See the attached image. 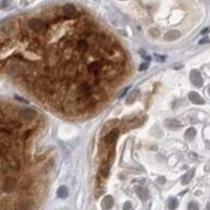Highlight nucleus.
I'll use <instances>...</instances> for the list:
<instances>
[{
  "mask_svg": "<svg viewBox=\"0 0 210 210\" xmlns=\"http://www.w3.org/2000/svg\"><path fill=\"white\" fill-rule=\"evenodd\" d=\"M16 188H17V181L15 178H13V177H7L4 180L3 184H2V189H3L4 192L12 193V192H14V191L16 190Z\"/></svg>",
  "mask_w": 210,
  "mask_h": 210,
  "instance_id": "f257e3e1",
  "label": "nucleus"
},
{
  "mask_svg": "<svg viewBox=\"0 0 210 210\" xmlns=\"http://www.w3.org/2000/svg\"><path fill=\"white\" fill-rule=\"evenodd\" d=\"M27 26L34 32H41L45 27V22L40 18H33L27 22Z\"/></svg>",
  "mask_w": 210,
  "mask_h": 210,
  "instance_id": "f03ea898",
  "label": "nucleus"
},
{
  "mask_svg": "<svg viewBox=\"0 0 210 210\" xmlns=\"http://www.w3.org/2000/svg\"><path fill=\"white\" fill-rule=\"evenodd\" d=\"M35 207V202L31 199H23L16 204V210H33Z\"/></svg>",
  "mask_w": 210,
  "mask_h": 210,
  "instance_id": "7ed1b4c3",
  "label": "nucleus"
},
{
  "mask_svg": "<svg viewBox=\"0 0 210 210\" xmlns=\"http://www.w3.org/2000/svg\"><path fill=\"white\" fill-rule=\"evenodd\" d=\"M19 117L22 120L29 121V120L35 119L37 117V113L32 108H21L19 111Z\"/></svg>",
  "mask_w": 210,
  "mask_h": 210,
  "instance_id": "20e7f679",
  "label": "nucleus"
},
{
  "mask_svg": "<svg viewBox=\"0 0 210 210\" xmlns=\"http://www.w3.org/2000/svg\"><path fill=\"white\" fill-rule=\"evenodd\" d=\"M190 80L192 82V84L195 85L197 87H202L203 86V79H202V76H201L199 71H195V69L191 71Z\"/></svg>",
  "mask_w": 210,
  "mask_h": 210,
  "instance_id": "39448f33",
  "label": "nucleus"
},
{
  "mask_svg": "<svg viewBox=\"0 0 210 210\" xmlns=\"http://www.w3.org/2000/svg\"><path fill=\"white\" fill-rule=\"evenodd\" d=\"M7 73H9V75L13 76V77H18V76H21L23 74V68L18 63H14V64L10 65Z\"/></svg>",
  "mask_w": 210,
  "mask_h": 210,
  "instance_id": "423d86ee",
  "label": "nucleus"
},
{
  "mask_svg": "<svg viewBox=\"0 0 210 210\" xmlns=\"http://www.w3.org/2000/svg\"><path fill=\"white\" fill-rule=\"evenodd\" d=\"M102 63L100 61H93L87 66V71L91 75H98L102 69Z\"/></svg>",
  "mask_w": 210,
  "mask_h": 210,
  "instance_id": "0eeeda50",
  "label": "nucleus"
},
{
  "mask_svg": "<svg viewBox=\"0 0 210 210\" xmlns=\"http://www.w3.org/2000/svg\"><path fill=\"white\" fill-rule=\"evenodd\" d=\"M188 99L190 100L191 103L195 104V105H203V104H205V100L195 91H190L189 95H188Z\"/></svg>",
  "mask_w": 210,
  "mask_h": 210,
  "instance_id": "6e6552de",
  "label": "nucleus"
},
{
  "mask_svg": "<svg viewBox=\"0 0 210 210\" xmlns=\"http://www.w3.org/2000/svg\"><path fill=\"white\" fill-rule=\"evenodd\" d=\"M118 136H119V129H113L104 137V142L106 144L111 145L116 142V140L118 139Z\"/></svg>",
  "mask_w": 210,
  "mask_h": 210,
  "instance_id": "1a4fd4ad",
  "label": "nucleus"
},
{
  "mask_svg": "<svg viewBox=\"0 0 210 210\" xmlns=\"http://www.w3.org/2000/svg\"><path fill=\"white\" fill-rule=\"evenodd\" d=\"M76 11L77 10H76L75 5L71 3H66L63 5V7H62V12L64 13L66 19H67V18H71V16H74L75 14H76Z\"/></svg>",
  "mask_w": 210,
  "mask_h": 210,
  "instance_id": "9d476101",
  "label": "nucleus"
},
{
  "mask_svg": "<svg viewBox=\"0 0 210 210\" xmlns=\"http://www.w3.org/2000/svg\"><path fill=\"white\" fill-rule=\"evenodd\" d=\"M113 206V197L111 195H106L101 202V207L103 210H109Z\"/></svg>",
  "mask_w": 210,
  "mask_h": 210,
  "instance_id": "9b49d317",
  "label": "nucleus"
},
{
  "mask_svg": "<svg viewBox=\"0 0 210 210\" xmlns=\"http://www.w3.org/2000/svg\"><path fill=\"white\" fill-rule=\"evenodd\" d=\"M181 36V33L177 31V29H172V31H169L168 33H166L164 36V40L166 41H175L177 39L180 38Z\"/></svg>",
  "mask_w": 210,
  "mask_h": 210,
  "instance_id": "f8f14e48",
  "label": "nucleus"
},
{
  "mask_svg": "<svg viewBox=\"0 0 210 210\" xmlns=\"http://www.w3.org/2000/svg\"><path fill=\"white\" fill-rule=\"evenodd\" d=\"M87 49H88V43L86 40H84V39L78 40L77 43H76V51H77V52L83 54V53H85Z\"/></svg>",
  "mask_w": 210,
  "mask_h": 210,
  "instance_id": "ddd939ff",
  "label": "nucleus"
},
{
  "mask_svg": "<svg viewBox=\"0 0 210 210\" xmlns=\"http://www.w3.org/2000/svg\"><path fill=\"white\" fill-rule=\"evenodd\" d=\"M32 184H33L32 179L24 178L22 181L20 182V184H19V190L20 191H25V190H27V189H29V188L32 187Z\"/></svg>",
  "mask_w": 210,
  "mask_h": 210,
  "instance_id": "4468645a",
  "label": "nucleus"
},
{
  "mask_svg": "<svg viewBox=\"0 0 210 210\" xmlns=\"http://www.w3.org/2000/svg\"><path fill=\"white\" fill-rule=\"evenodd\" d=\"M165 125L167 126L169 129H177L179 127H182V124L179 122L178 120L175 119H169L165 122Z\"/></svg>",
  "mask_w": 210,
  "mask_h": 210,
  "instance_id": "2eb2a0df",
  "label": "nucleus"
},
{
  "mask_svg": "<svg viewBox=\"0 0 210 210\" xmlns=\"http://www.w3.org/2000/svg\"><path fill=\"white\" fill-rule=\"evenodd\" d=\"M193 175H194V169H191L190 171H188L186 175H183V178H182V184L183 185L188 184L191 181V179L193 178Z\"/></svg>",
  "mask_w": 210,
  "mask_h": 210,
  "instance_id": "dca6fc26",
  "label": "nucleus"
},
{
  "mask_svg": "<svg viewBox=\"0 0 210 210\" xmlns=\"http://www.w3.org/2000/svg\"><path fill=\"white\" fill-rule=\"evenodd\" d=\"M138 94H139V91L138 89H133L126 99V103L127 104H133L135 101L137 100V97H138Z\"/></svg>",
  "mask_w": 210,
  "mask_h": 210,
  "instance_id": "f3484780",
  "label": "nucleus"
},
{
  "mask_svg": "<svg viewBox=\"0 0 210 210\" xmlns=\"http://www.w3.org/2000/svg\"><path fill=\"white\" fill-rule=\"evenodd\" d=\"M57 195H58L60 199H66L68 195V190L67 188L65 186H60L57 190Z\"/></svg>",
  "mask_w": 210,
  "mask_h": 210,
  "instance_id": "a211bd4d",
  "label": "nucleus"
},
{
  "mask_svg": "<svg viewBox=\"0 0 210 210\" xmlns=\"http://www.w3.org/2000/svg\"><path fill=\"white\" fill-rule=\"evenodd\" d=\"M29 51H33V52H38V51L41 49V43L38 40H34V41H32L29 43Z\"/></svg>",
  "mask_w": 210,
  "mask_h": 210,
  "instance_id": "6ab92c4d",
  "label": "nucleus"
},
{
  "mask_svg": "<svg viewBox=\"0 0 210 210\" xmlns=\"http://www.w3.org/2000/svg\"><path fill=\"white\" fill-rule=\"evenodd\" d=\"M195 135H197L195 129H194L193 127H190V128H188V129L186 130V133H185V138H186V140H188V141H192V140L194 139Z\"/></svg>",
  "mask_w": 210,
  "mask_h": 210,
  "instance_id": "aec40b11",
  "label": "nucleus"
},
{
  "mask_svg": "<svg viewBox=\"0 0 210 210\" xmlns=\"http://www.w3.org/2000/svg\"><path fill=\"white\" fill-rule=\"evenodd\" d=\"M100 173L102 177L104 178H106L108 173H109V165L108 164H103L102 166L100 167Z\"/></svg>",
  "mask_w": 210,
  "mask_h": 210,
  "instance_id": "412c9836",
  "label": "nucleus"
},
{
  "mask_svg": "<svg viewBox=\"0 0 210 210\" xmlns=\"http://www.w3.org/2000/svg\"><path fill=\"white\" fill-rule=\"evenodd\" d=\"M136 191H137V193L139 194V197H141L142 200H146V199H147V197H148V193H147V191L144 190V189H142V188L137 187L136 188Z\"/></svg>",
  "mask_w": 210,
  "mask_h": 210,
  "instance_id": "4be33fe9",
  "label": "nucleus"
},
{
  "mask_svg": "<svg viewBox=\"0 0 210 210\" xmlns=\"http://www.w3.org/2000/svg\"><path fill=\"white\" fill-rule=\"evenodd\" d=\"M178 206H179V202H178V200H177V199H173V197H172V199H170V200H169L168 207H169V209H170V210H175Z\"/></svg>",
  "mask_w": 210,
  "mask_h": 210,
  "instance_id": "5701e85b",
  "label": "nucleus"
},
{
  "mask_svg": "<svg viewBox=\"0 0 210 210\" xmlns=\"http://www.w3.org/2000/svg\"><path fill=\"white\" fill-rule=\"evenodd\" d=\"M14 29V26L12 24H7V25H4L2 27V31H3L5 34H11V32Z\"/></svg>",
  "mask_w": 210,
  "mask_h": 210,
  "instance_id": "b1692460",
  "label": "nucleus"
},
{
  "mask_svg": "<svg viewBox=\"0 0 210 210\" xmlns=\"http://www.w3.org/2000/svg\"><path fill=\"white\" fill-rule=\"evenodd\" d=\"M188 210H200L199 208V205L195 202H190L188 204Z\"/></svg>",
  "mask_w": 210,
  "mask_h": 210,
  "instance_id": "393cba45",
  "label": "nucleus"
},
{
  "mask_svg": "<svg viewBox=\"0 0 210 210\" xmlns=\"http://www.w3.org/2000/svg\"><path fill=\"white\" fill-rule=\"evenodd\" d=\"M54 165H55V161L53 160V159H51L49 161L46 162V164H45V168L47 169V171H49V169H52L53 167H54Z\"/></svg>",
  "mask_w": 210,
  "mask_h": 210,
  "instance_id": "a878e982",
  "label": "nucleus"
},
{
  "mask_svg": "<svg viewBox=\"0 0 210 210\" xmlns=\"http://www.w3.org/2000/svg\"><path fill=\"white\" fill-rule=\"evenodd\" d=\"M149 34H150L152 37L157 38L159 36V34H160V32H159V29H149Z\"/></svg>",
  "mask_w": 210,
  "mask_h": 210,
  "instance_id": "bb28decb",
  "label": "nucleus"
},
{
  "mask_svg": "<svg viewBox=\"0 0 210 210\" xmlns=\"http://www.w3.org/2000/svg\"><path fill=\"white\" fill-rule=\"evenodd\" d=\"M155 58L157 59V61H159V62H164L166 57H165V56H160V55H158V54H155Z\"/></svg>",
  "mask_w": 210,
  "mask_h": 210,
  "instance_id": "cd10ccee",
  "label": "nucleus"
},
{
  "mask_svg": "<svg viewBox=\"0 0 210 210\" xmlns=\"http://www.w3.org/2000/svg\"><path fill=\"white\" fill-rule=\"evenodd\" d=\"M147 68H148V63H142V64L139 66V71H146Z\"/></svg>",
  "mask_w": 210,
  "mask_h": 210,
  "instance_id": "c85d7f7f",
  "label": "nucleus"
},
{
  "mask_svg": "<svg viewBox=\"0 0 210 210\" xmlns=\"http://www.w3.org/2000/svg\"><path fill=\"white\" fill-rule=\"evenodd\" d=\"M9 4H10V1H9V0H3V1H1V3H0V7H1V9H4V7H7Z\"/></svg>",
  "mask_w": 210,
  "mask_h": 210,
  "instance_id": "c756f323",
  "label": "nucleus"
},
{
  "mask_svg": "<svg viewBox=\"0 0 210 210\" xmlns=\"http://www.w3.org/2000/svg\"><path fill=\"white\" fill-rule=\"evenodd\" d=\"M33 131H34V130H33V129L26 130L25 133H23V138H24V139H26V138H29V137L31 136V135H32V133H33Z\"/></svg>",
  "mask_w": 210,
  "mask_h": 210,
  "instance_id": "7c9ffc66",
  "label": "nucleus"
},
{
  "mask_svg": "<svg viewBox=\"0 0 210 210\" xmlns=\"http://www.w3.org/2000/svg\"><path fill=\"white\" fill-rule=\"evenodd\" d=\"M131 208V203L130 202H126L123 206V210H129Z\"/></svg>",
  "mask_w": 210,
  "mask_h": 210,
  "instance_id": "2f4dec72",
  "label": "nucleus"
},
{
  "mask_svg": "<svg viewBox=\"0 0 210 210\" xmlns=\"http://www.w3.org/2000/svg\"><path fill=\"white\" fill-rule=\"evenodd\" d=\"M207 42H209V39H208V38H204V39H202V40H200L199 44H204V43H207Z\"/></svg>",
  "mask_w": 210,
  "mask_h": 210,
  "instance_id": "473e14b6",
  "label": "nucleus"
},
{
  "mask_svg": "<svg viewBox=\"0 0 210 210\" xmlns=\"http://www.w3.org/2000/svg\"><path fill=\"white\" fill-rule=\"evenodd\" d=\"M165 182H166V180H165V178H163V177L158 179V183H159V184H164Z\"/></svg>",
  "mask_w": 210,
  "mask_h": 210,
  "instance_id": "72a5a7b5",
  "label": "nucleus"
},
{
  "mask_svg": "<svg viewBox=\"0 0 210 210\" xmlns=\"http://www.w3.org/2000/svg\"><path fill=\"white\" fill-rule=\"evenodd\" d=\"M128 91V87L125 88V89H123V91H122V93H121V95H120V97H123V96H124V95L126 94V91Z\"/></svg>",
  "mask_w": 210,
  "mask_h": 210,
  "instance_id": "f704fd0d",
  "label": "nucleus"
},
{
  "mask_svg": "<svg viewBox=\"0 0 210 210\" xmlns=\"http://www.w3.org/2000/svg\"><path fill=\"white\" fill-rule=\"evenodd\" d=\"M15 98H16L17 100L22 101V102H24V103H27V101H26V100H24V99H22V98H19V97H17V96H16V97H15Z\"/></svg>",
  "mask_w": 210,
  "mask_h": 210,
  "instance_id": "c9c22d12",
  "label": "nucleus"
},
{
  "mask_svg": "<svg viewBox=\"0 0 210 210\" xmlns=\"http://www.w3.org/2000/svg\"><path fill=\"white\" fill-rule=\"evenodd\" d=\"M189 157L192 159H195L197 158V155H194V152H190V153H189Z\"/></svg>",
  "mask_w": 210,
  "mask_h": 210,
  "instance_id": "e433bc0d",
  "label": "nucleus"
},
{
  "mask_svg": "<svg viewBox=\"0 0 210 210\" xmlns=\"http://www.w3.org/2000/svg\"><path fill=\"white\" fill-rule=\"evenodd\" d=\"M210 32V29H203V31H202V34H206V33H209Z\"/></svg>",
  "mask_w": 210,
  "mask_h": 210,
  "instance_id": "4c0bfd02",
  "label": "nucleus"
},
{
  "mask_svg": "<svg viewBox=\"0 0 210 210\" xmlns=\"http://www.w3.org/2000/svg\"><path fill=\"white\" fill-rule=\"evenodd\" d=\"M207 210H210V203L207 205Z\"/></svg>",
  "mask_w": 210,
  "mask_h": 210,
  "instance_id": "58836bf2",
  "label": "nucleus"
},
{
  "mask_svg": "<svg viewBox=\"0 0 210 210\" xmlns=\"http://www.w3.org/2000/svg\"><path fill=\"white\" fill-rule=\"evenodd\" d=\"M208 93H209V95H210V88H209V89H208Z\"/></svg>",
  "mask_w": 210,
  "mask_h": 210,
  "instance_id": "ea45409f",
  "label": "nucleus"
},
{
  "mask_svg": "<svg viewBox=\"0 0 210 210\" xmlns=\"http://www.w3.org/2000/svg\"><path fill=\"white\" fill-rule=\"evenodd\" d=\"M122 1H124V0H122Z\"/></svg>",
  "mask_w": 210,
  "mask_h": 210,
  "instance_id": "a19ab883",
  "label": "nucleus"
}]
</instances>
